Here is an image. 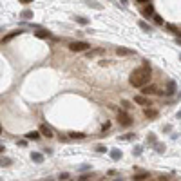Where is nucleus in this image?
I'll return each instance as SVG.
<instances>
[{"mask_svg":"<svg viewBox=\"0 0 181 181\" xmlns=\"http://www.w3.org/2000/svg\"><path fill=\"white\" fill-rule=\"evenodd\" d=\"M60 179H69V174H67V172H63V174H60Z\"/></svg>","mask_w":181,"mask_h":181,"instance_id":"obj_28","label":"nucleus"},{"mask_svg":"<svg viewBox=\"0 0 181 181\" xmlns=\"http://www.w3.org/2000/svg\"><path fill=\"white\" fill-rule=\"evenodd\" d=\"M140 27H141L143 31H147V33H150V27H148V24H145V22H140Z\"/></svg>","mask_w":181,"mask_h":181,"instance_id":"obj_23","label":"nucleus"},{"mask_svg":"<svg viewBox=\"0 0 181 181\" xmlns=\"http://www.w3.org/2000/svg\"><path fill=\"white\" fill-rule=\"evenodd\" d=\"M40 132L44 134L45 138H53V136H55V132H53V129H51L49 125H45V123H44V125H40Z\"/></svg>","mask_w":181,"mask_h":181,"instance_id":"obj_5","label":"nucleus"},{"mask_svg":"<svg viewBox=\"0 0 181 181\" xmlns=\"http://www.w3.org/2000/svg\"><path fill=\"white\" fill-rule=\"evenodd\" d=\"M121 4H127V0H121Z\"/></svg>","mask_w":181,"mask_h":181,"instance_id":"obj_32","label":"nucleus"},{"mask_svg":"<svg viewBox=\"0 0 181 181\" xmlns=\"http://www.w3.org/2000/svg\"><path fill=\"white\" fill-rule=\"evenodd\" d=\"M138 2H141V4H148L150 0H138Z\"/></svg>","mask_w":181,"mask_h":181,"instance_id":"obj_31","label":"nucleus"},{"mask_svg":"<svg viewBox=\"0 0 181 181\" xmlns=\"http://www.w3.org/2000/svg\"><path fill=\"white\" fill-rule=\"evenodd\" d=\"M121 105H123V109H131L132 105H129V102H121Z\"/></svg>","mask_w":181,"mask_h":181,"instance_id":"obj_27","label":"nucleus"},{"mask_svg":"<svg viewBox=\"0 0 181 181\" xmlns=\"http://www.w3.org/2000/svg\"><path fill=\"white\" fill-rule=\"evenodd\" d=\"M143 15H145V16H152V15H154V7H152L150 4H148V6L143 9Z\"/></svg>","mask_w":181,"mask_h":181,"instance_id":"obj_13","label":"nucleus"},{"mask_svg":"<svg viewBox=\"0 0 181 181\" xmlns=\"http://www.w3.org/2000/svg\"><path fill=\"white\" fill-rule=\"evenodd\" d=\"M134 102H136L138 105H143V107H148V105H150V102H148V98H147V94H140V96H136Z\"/></svg>","mask_w":181,"mask_h":181,"instance_id":"obj_4","label":"nucleus"},{"mask_svg":"<svg viewBox=\"0 0 181 181\" xmlns=\"http://www.w3.org/2000/svg\"><path fill=\"white\" fill-rule=\"evenodd\" d=\"M96 150H98V152H105V150H107V148H105L103 145H98V147H96Z\"/></svg>","mask_w":181,"mask_h":181,"instance_id":"obj_25","label":"nucleus"},{"mask_svg":"<svg viewBox=\"0 0 181 181\" xmlns=\"http://www.w3.org/2000/svg\"><path fill=\"white\" fill-rule=\"evenodd\" d=\"M20 33H22V31H13V33H9L7 36H4V38H2V44H6V42H9L11 38H15V36H16V35H20Z\"/></svg>","mask_w":181,"mask_h":181,"instance_id":"obj_11","label":"nucleus"},{"mask_svg":"<svg viewBox=\"0 0 181 181\" xmlns=\"http://www.w3.org/2000/svg\"><path fill=\"white\" fill-rule=\"evenodd\" d=\"M20 2H22V4H31L33 0H20Z\"/></svg>","mask_w":181,"mask_h":181,"instance_id":"obj_30","label":"nucleus"},{"mask_svg":"<svg viewBox=\"0 0 181 181\" xmlns=\"http://www.w3.org/2000/svg\"><path fill=\"white\" fill-rule=\"evenodd\" d=\"M141 89H143L141 92L147 94V96H148V94H154V92H156V87H154V85H145V87H141Z\"/></svg>","mask_w":181,"mask_h":181,"instance_id":"obj_9","label":"nucleus"},{"mask_svg":"<svg viewBox=\"0 0 181 181\" xmlns=\"http://www.w3.org/2000/svg\"><path fill=\"white\" fill-rule=\"evenodd\" d=\"M38 38H49L51 36V33H49V31H44V29H40V31H36V33H35Z\"/></svg>","mask_w":181,"mask_h":181,"instance_id":"obj_12","label":"nucleus"},{"mask_svg":"<svg viewBox=\"0 0 181 181\" xmlns=\"http://www.w3.org/2000/svg\"><path fill=\"white\" fill-rule=\"evenodd\" d=\"M69 138H71V140H82V138H85V134H82V132H69Z\"/></svg>","mask_w":181,"mask_h":181,"instance_id":"obj_15","label":"nucleus"},{"mask_svg":"<svg viewBox=\"0 0 181 181\" xmlns=\"http://www.w3.org/2000/svg\"><path fill=\"white\" fill-rule=\"evenodd\" d=\"M118 121L121 123V125H125V127H129L131 123H132V118L129 114H127L125 111H118Z\"/></svg>","mask_w":181,"mask_h":181,"instance_id":"obj_3","label":"nucleus"},{"mask_svg":"<svg viewBox=\"0 0 181 181\" xmlns=\"http://www.w3.org/2000/svg\"><path fill=\"white\" fill-rule=\"evenodd\" d=\"M150 65L148 63H145V65H141V67H138V69H134L132 72H131V76H129V82H131V85L132 87H145V85L150 82Z\"/></svg>","mask_w":181,"mask_h":181,"instance_id":"obj_1","label":"nucleus"},{"mask_svg":"<svg viewBox=\"0 0 181 181\" xmlns=\"http://www.w3.org/2000/svg\"><path fill=\"white\" fill-rule=\"evenodd\" d=\"M143 114H145V118H158V111H154L150 107H145Z\"/></svg>","mask_w":181,"mask_h":181,"instance_id":"obj_8","label":"nucleus"},{"mask_svg":"<svg viewBox=\"0 0 181 181\" xmlns=\"http://www.w3.org/2000/svg\"><path fill=\"white\" fill-rule=\"evenodd\" d=\"M132 49H127V47H118V49H116V55H118V56H131L132 55Z\"/></svg>","mask_w":181,"mask_h":181,"instance_id":"obj_6","label":"nucleus"},{"mask_svg":"<svg viewBox=\"0 0 181 181\" xmlns=\"http://www.w3.org/2000/svg\"><path fill=\"white\" fill-rule=\"evenodd\" d=\"M20 16H22V18H33V11H29V9H26V11H22V15H20Z\"/></svg>","mask_w":181,"mask_h":181,"instance_id":"obj_18","label":"nucleus"},{"mask_svg":"<svg viewBox=\"0 0 181 181\" xmlns=\"http://www.w3.org/2000/svg\"><path fill=\"white\" fill-rule=\"evenodd\" d=\"M76 22H78V24H82V26H87V24H89V20H87V18H83V16H76Z\"/></svg>","mask_w":181,"mask_h":181,"instance_id":"obj_20","label":"nucleus"},{"mask_svg":"<svg viewBox=\"0 0 181 181\" xmlns=\"http://www.w3.org/2000/svg\"><path fill=\"white\" fill-rule=\"evenodd\" d=\"M156 152H165V145H161V143H156Z\"/></svg>","mask_w":181,"mask_h":181,"instance_id":"obj_22","label":"nucleus"},{"mask_svg":"<svg viewBox=\"0 0 181 181\" xmlns=\"http://www.w3.org/2000/svg\"><path fill=\"white\" fill-rule=\"evenodd\" d=\"M147 141H152V143H154V141H156V138H154V136L150 134V136H148V138H147Z\"/></svg>","mask_w":181,"mask_h":181,"instance_id":"obj_29","label":"nucleus"},{"mask_svg":"<svg viewBox=\"0 0 181 181\" xmlns=\"http://www.w3.org/2000/svg\"><path fill=\"white\" fill-rule=\"evenodd\" d=\"M147 177H150V176H148V174H136V176H134L136 181H143V179H147Z\"/></svg>","mask_w":181,"mask_h":181,"instance_id":"obj_21","label":"nucleus"},{"mask_svg":"<svg viewBox=\"0 0 181 181\" xmlns=\"http://www.w3.org/2000/svg\"><path fill=\"white\" fill-rule=\"evenodd\" d=\"M154 20H156V24H163V18L159 15H154Z\"/></svg>","mask_w":181,"mask_h":181,"instance_id":"obj_24","label":"nucleus"},{"mask_svg":"<svg viewBox=\"0 0 181 181\" xmlns=\"http://www.w3.org/2000/svg\"><path fill=\"white\" fill-rule=\"evenodd\" d=\"M26 138H27V140H38L40 134H38L36 131H31V132H27V134H26Z\"/></svg>","mask_w":181,"mask_h":181,"instance_id":"obj_14","label":"nucleus"},{"mask_svg":"<svg viewBox=\"0 0 181 181\" xmlns=\"http://www.w3.org/2000/svg\"><path fill=\"white\" fill-rule=\"evenodd\" d=\"M102 53H103V49H94V51H89V53H87V56L91 58V56H96V55H102Z\"/></svg>","mask_w":181,"mask_h":181,"instance_id":"obj_19","label":"nucleus"},{"mask_svg":"<svg viewBox=\"0 0 181 181\" xmlns=\"http://www.w3.org/2000/svg\"><path fill=\"white\" fill-rule=\"evenodd\" d=\"M174 92H176V82H172V80H170V82L167 83V91H165V94H168V96H172Z\"/></svg>","mask_w":181,"mask_h":181,"instance_id":"obj_7","label":"nucleus"},{"mask_svg":"<svg viewBox=\"0 0 181 181\" xmlns=\"http://www.w3.org/2000/svg\"><path fill=\"white\" fill-rule=\"evenodd\" d=\"M91 45L87 44V42H71L69 44V49L72 53H83V51H87Z\"/></svg>","mask_w":181,"mask_h":181,"instance_id":"obj_2","label":"nucleus"},{"mask_svg":"<svg viewBox=\"0 0 181 181\" xmlns=\"http://www.w3.org/2000/svg\"><path fill=\"white\" fill-rule=\"evenodd\" d=\"M111 158H112V159H120V158H121V150H118V148L111 150Z\"/></svg>","mask_w":181,"mask_h":181,"instance_id":"obj_16","label":"nucleus"},{"mask_svg":"<svg viewBox=\"0 0 181 181\" xmlns=\"http://www.w3.org/2000/svg\"><path fill=\"white\" fill-rule=\"evenodd\" d=\"M167 29H168V31H172V33H174L176 36H177V35L181 33V31H179V29H177L176 26H172V24H168V26H167Z\"/></svg>","mask_w":181,"mask_h":181,"instance_id":"obj_17","label":"nucleus"},{"mask_svg":"<svg viewBox=\"0 0 181 181\" xmlns=\"http://www.w3.org/2000/svg\"><path fill=\"white\" fill-rule=\"evenodd\" d=\"M9 163H11V161H9V159H7V158H6V159H4V158H2V167H7V165H9Z\"/></svg>","mask_w":181,"mask_h":181,"instance_id":"obj_26","label":"nucleus"},{"mask_svg":"<svg viewBox=\"0 0 181 181\" xmlns=\"http://www.w3.org/2000/svg\"><path fill=\"white\" fill-rule=\"evenodd\" d=\"M31 159L36 161V163H42V161H44V156H42L40 152H31Z\"/></svg>","mask_w":181,"mask_h":181,"instance_id":"obj_10","label":"nucleus"}]
</instances>
